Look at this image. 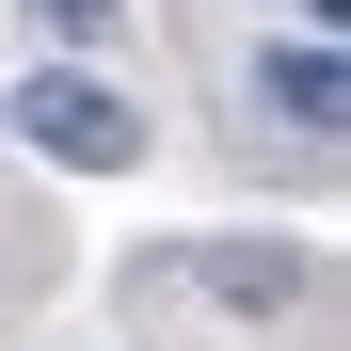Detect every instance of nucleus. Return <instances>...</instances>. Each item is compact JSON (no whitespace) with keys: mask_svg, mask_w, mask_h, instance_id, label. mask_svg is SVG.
I'll list each match as a JSON object with an SVG mask.
<instances>
[{"mask_svg":"<svg viewBox=\"0 0 351 351\" xmlns=\"http://www.w3.org/2000/svg\"><path fill=\"white\" fill-rule=\"evenodd\" d=\"M192 287H208V304H240V319H271V304H304V287H319V256H304V240H192Z\"/></svg>","mask_w":351,"mask_h":351,"instance_id":"7ed1b4c3","label":"nucleus"},{"mask_svg":"<svg viewBox=\"0 0 351 351\" xmlns=\"http://www.w3.org/2000/svg\"><path fill=\"white\" fill-rule=\"evenodd\" d=\"M256 112L319 144L335 112H351V64H335V32H287V48H256Z\"/></svg>","mask_w":351,"mask_h":351,"instance_id":"f03ea898","label":"nucleus"},{"mask_svg":"<svg viewBox=\"0 0 351 351\" xmlns=\"http://www.w3.org/2000/svg\"><path fill=\"white\" fill-rule=\"evenodd\" d=\"M0 128H16V144H48L64 176H128V160H144V112L112 96L96 64H32L16 96H0Z\"/></svg>","mask_w":351,"mask_h":351,"instance_id":"f257e3e1","label":"nucleus"},{"mask_svg":"<svg viewBox=\"0 0 351 351\" xmlns=\"http://www.w3.org/2000/svg\"><path fill=\"white\" fill-rule=\"evenodd\" d=\"M32 16L64 32V48H112V32H128V0H32Z\"/></svg>","mask_w":351,"mask_h":351,"instance_id":"20e7f679","label":"nucleus"}]
</instances>
